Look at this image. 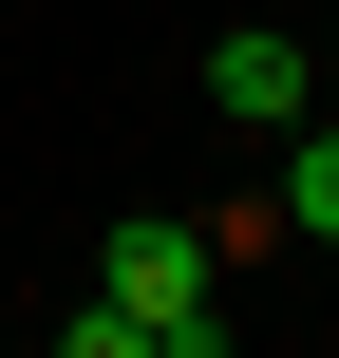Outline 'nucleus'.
Returning a JSON list of instances; mask_svg holds the SVG:
<instances>
[{
    "instance_id": "f257e3e1",
    "label": "nucleus",
    "mask_w": 339,
    "mask_h": 358,
    "mask_svg": "<svg viewBox=\"0 0 339 358\" xmlns=\"http://www.w3.org/2000/svg\"><path fill=\"white\" fill-rule=\"evenodd\" d=\"M94 302L132 321V358H226V264H208L189 208H132V227L94 245Z\"/></svg>"
},
{
    "instance_id": "f03ea898",
    "label": "nucleus",
    "mask_w": 339,
    "mask_h": 358,
    "mask_svg": "<svg viewBox=\"0 0 339 358\" xmlns=\"http://www.w3.org/2000/svg\"><path fill=\"white\" fill-rule=\"evenodd\" d=\"M302 94H321V57H302V38H264V19H226V38H208V113H226V132H283Z\"/></svg>"
},
{
    "instance_id": "7ed1b4c3",
    "label": "nucleus",
    "mask_w": 339,
    "mask_h": 358,
    "mask_svg": "<svg viewBox=\"0 0 339 358\" xmlns=\"http://www.w3.org/2000/svg\"><path fill=\"white\" fill-rule=\"evenodd\" d=\"M264 208H283V245H339V132L321 113H283V189Z\"/></svg>"
},
{
    "instance_id": "20e7f679",
    "label": "nucleus",
    "mask_w": 339,
    "mask_h": 358,
    "mask_svg": "<svg viewBox=\"0 0 339 358\" xmlns=\"http://www.w3.org/2000/svg\"><path fill=\"white\" fill-rule=\"evenodd\" d=\"M189 227H208V264H264V245H283V208H264V189H208Z\"/></svg>"
}]
</instances>
